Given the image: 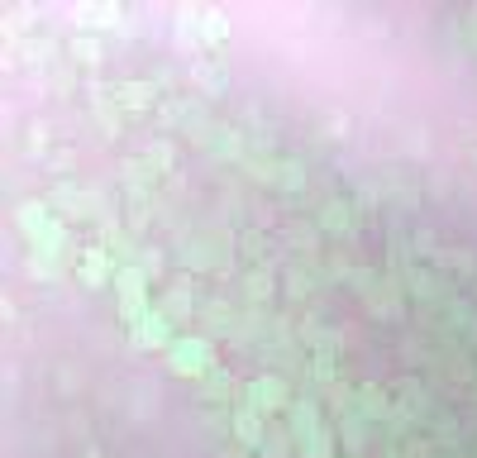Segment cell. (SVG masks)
Returning a JSON list of instances; mask_svg holds the SVG:
<instances>
[{"label":"cell","mask_w":477,"mask_h":458,"mask_svg":"<svg viewBox=\"0 0 477 458\" xmlns=\"http://www.w3.org/2000/svg\"><path fill=\"white\" fill-rule=\"evenodd\" d=\"M110 286L119 296V315H125L129 325H134V320H144L153 305H158V301H153V277L144 273L139 263H119V273H115Z\"/></svg>","instance_id":"6da1fadb"},{"label":"cell","mask_w":477,"mask_h":458,"mask_svg":"<svg viewBox=\"0 0 477 458\" xmlns=\"http://www.w3.org/2000/svg\"><path fill=\"white\" fill-rule=\"evenodd\" d=\"M167 368L177 378H206L215 368V344L210 334H177V344L167 349Z\"/></svg>","instance_id":"7a4b0ae2"},{"label":"cell","mask_w":477,"mask_h":458,"mask_svg":"<svg viewBox=\"0 0 477 458\" xmlns=\"http://www.w3.org/2000/svg\"><path fill=\"white\" fill-rule=\"evenodd\" d=\"M244 406H253L258 416H277V411H292V387L277 372H258V378L244 382Z\"/></svg>","instance_id":"3957f363"},{"label":"cell","mask_w":477,"mask_h":458,"mask_svg":"<svg viewBox=\"0 0 477 458\" xmlns=\"http://www.w3.org/2000/svg\"><path fill=\"white\" fill-rule=\"evenodd\" d=\"M115 273H119V263H115V253L106 244H91V248L77 253V277H81V286H91V292L115 282Z\"/></svg>","instance_id":"277c9868"},{"label":"cell","mask_w":477,"mask_h":458,"mask_svg":"<svg viewBox=\"0 0 477 458\" xmlns=\"http://www.w3.org/2000/svg\"><path fill=\"white\" fill-rule=\"evenodd\" d=\"M263 435H267V416H258L253 406L238 401L234 411H229V439H234L238 449L258 453V449H263Z\"/></svg>","instance_id":"5b68a950"},{"label":"cell","mask_w":477,"mask_h":458,"mask_svg":"<svg viewBox=\"0 0 477 458\" xmlns=\"http://www.w3.org/2000/svg\"><path fill=\"white\" fill-rule=\"evenodd\" d=\"M48 206L58 210V220H87V215H96L91 192H87V186H77V182H53Z\"/></svg>","instance_id":"8992f818"},{"label":"cell","mask_w":477,"mask_h":458,"mask_svg":"<svg viewBox=\"0 0 477 458\" xmlns=\"http://www.w3.org/2000/svg\"><path fill=\"white\" fill-rule=\"evenodd\" d=\"M129 339H134V344H139V349H173L177 344V334H173V320H167L163 311H158V305H153V311L144 315V320H134V325H129Z\"/></svg>","instance_id":"52a82bcc"},{"label":"cell","mask_w":477,"mask_h":458,"mask_svg":"<svg viewBox=\"0 0 477 458\" xmlns=\"http://www.w3.org/2000/svg\"><path fill=\"white\" fill-rule=\"evenodd\" d=\"M158 311L167 315V320H186V315H196V296H192V282L186 277H173L158 292Z\"/></svg>","instance_id":"ba28073f"},{"label":"cell","mask_w":477,"mask_h":458,"mask_svg":"<svg viewBox=\"0 0 477 458\" xmlns=\"http://www.w3.org/2000/svg\"><path fill=\"white\" fill-rule=\"evenodd\" d=\"M286 420H292L286 430H292V439H296V444H301L305 435L325 430V425H320V406H315L311 397H296V401H292V411H286Z\"/></svg>","instance_id":"9c48e42d"},{"label":"cell","mask_w":477,"mask_h":458,"mask_svg":"<svg viewBox=\"0 0 477 458\" xmlns=\"http://www.w3.org/2000/svg\"><path fill=\"white\" fill-rule=\"evenodd\" d=\"M196 43H206L210 53H215V48H225L229 43V14L215 10V5H201V39Z\"/></svg>","instance_id":"30bf717a"},{"label":"cell","mask_w":477,"mask_h":458,"mask_svg":"<svg viewBox=\"0 0 477 458\" xmlns=\"http://www.w3.org/2000/svg\"><path fill=\"white\" fill-rule=\"evenodd\" d=\"M353 401H358V416H363V420H372V425H378V420H391V397L382 392V387L363 382V387L353 392Z\"/></svg>","instance_id":"8fae6325"},{"label":"cell","mask_w":477,"mask_h":458,"mask_svg":"<svg viewBox=\"0 0 477 458\" xmlns=\"http://www.w3.org/2000/svg\"><path fill=\"white\" fill-rule=\"evenodd\" d=\"M14 220H20V229L29 234V244H33L48 229V220H53V206H48V201H24V206H14Z\"/></svg>","instance_id":"7c38bea8"},{"label":"cell","mask_w":477,"mask_h":458,"mask_svg":"<svg viewBox=\"0 0 477 458\" xmlns=\"http://www.w3.org/2000/svg\"><path fill=\"white\" fill-rule=\"evenodd\" d=\"M315 225L325 229V234H349L353 229V206L349 201H325V206H320V215H315Z\"/></svg>","instance_id":"4fadbf2b"},{"label":"cell","mask_w":477,"mask_h":458,"mask_svg":"<svg viewBox=\"0 0 477 458\" xmlns=\"http://www.w3.org/2000/svg\"><path fill=\"white\" fill-rule=\"evenodd\" d=\"M115 96H119V106H125V110H153V100H158V87L134 77V81H119Z\"/></svg>","instance_id":"5bb4252c"},{"label":"cell","mask_w":477,"mask_h":458,"mask_svg":"<svg viewBox=\"0 0 477 458\" xmlns=\"http://www.w3.org/2000/svg\"><path fill=\"white\" fill-rule=\"evenodd\" d=\"M225 62H215V58H196L192 62V81H196V87L201 91H206V96H215V91H225Z\"/></svg>","instance_id":"9a60e30c"},{"label":"cell","mask_w":477,"mask_h":458,"mask_svg":"<svg viewBox=\"0 0 477 458\" xmlns=\"http://www.w3.org/2000/svg\"><path fill=\"white\" fill-rule=\"evenodd\" d=\"M196 315H206L210 334H215V330H220V334H229V330H234V305H229L225 296H210V301H201V305H196Z\"/></svg>","instance_id":"2e32d148"},{"label":"cell","mask_w":477,"mask_h":458,"mask_svg":"<svg viewBox=\"0 0 477 458\" xmlns=\"http://www.w3.org/2000/svg\"><path fill=\"white\" fill-rule=\"evenodd\" d=\"M368 301H372V311H378L382 320H401V311H406V301H401V286H397V282H382Z\"/></svg>","instance_id":"e0dca14e"},{"label":"cell","mask_w":477,"mask_h":458,"mask_svg":"<svg viewBox=\"0 0 477 458\" xmlns=\"http://www.w3.org/2000/svg\"><path fill=\"white\" fill-rule=\"evenodd\" d=\"M173 158H177L173 139H153V144L144 148V167H148L153 177H167V173H173Z\"/></svg>","instance_id":"ac0fdd59"},{"label":"cell","mask_w":477,"mask_h":458,"mask_svg":"<svg viewBox=\"0 0 477 458\" xmlns=\"http://www.w3.org/2000/svg\"><path fill=\"white\" fill-rule=\"evenodd\" d=\"M305 344H311L315 359H339V330H325V325H305Z\"/></svg>","instance_id":"d6986e66"},{"label":"cell","mask_w":477,"mask_h":458,"mask_svg":"<svg viewBox=\"0 0 477 458\" xmlns=\"http://www.w3.org/2000/svg\"><path fill=\"white\" fill-rule=\"evenodd\" d=\"M196 397L206 401V406H210V401H220V406H225V401L234 397V387H229V372H225V368H210L206 378H201V392H196Z\"/></svg>","instance_id":"ffe728a7"},{"label":"cell","mask_w":477,"mask_h":458,"mask_svg":"<svg viewBox=\"0 0 477 458\" xmlns=\"http://www.w3.org/2000/svg\"><path fill=\"white\" fill-rule=\"evenodd\" d=\"M272 186H277V192H301V186H305V167L296 158H277V167H272Z\"/></svg>","instance_id":"44dd1931"},{"label":"cell","mask_w":477,"mask_h":458,"mask_svg":"<svg viewBox=\"0 0 477 458\" xmlns=\"http://www.w3.org/2000/svg\"><path fill=\"white\" fill-rule=\"evenodd\" d=\"M67 53H72L77 62H87V67H100V62H106V48H100L96 33H77V39L67 43Z\"/></svg>","instance_id":"7402d4cb"},{"label":"cell","mask_w":477,"mask_h":458,"mask_svg":"<svg viewBox=\"0 0 477 458\" xmlns=\"http://www.w3.org/2000/svg\"><path fill=\"white\" fill-rule=\"evenodd\" d=\"M296 458H339L334 453V430H315L296 444Z\"/></svg>","instance_id":"603a6c76"},{"label":"cell","mask_w":477,"mask_h":458,"mask_svg":"<svg viewBox=\"0 0 477 458\" xmlns=\"http://www.w3.org/2000/svg\"><path fill=\"white\" fill-rule=\"evenodd\" d=\"M77 24L81 29H110V24H119V5H81Z\"/></svg>","instance_id":"cb8c5ba5"},{"label":"cell","mask_w":477,"mask_h":458,"mask_svg":"<svg viewBox=\"0 0 477 458\" xmlns=\"http://www.w3.org/2000/svg\"><path fill=\"white\" fill-rule=\"evenodd\" d=\"M244 296H248V301H258V305H267V301H272V277L263 273V267L244 273Z\"/></svg>","instance_id":"d4e9b609"},{"label":"cell","mask_w":477,"mask_h":458,"mask_svg":"<svg viewBox=\"0 0 477 458\" xmlns=\"http://www.w3.org/2000/svg\"><path fill=\"white\" fill-rule=\"evenodd\" d=\"M296 449V439H292V430H267L263 435V458H286V453H292Z\"/></svg>","instance_id":"484cf974"},{"label":"cell","mask_w":477,"mask_h":458,"mask_svg":"<svg viewBox=\"0 0 477 458\" xmlns=\"http://www.w3.org/2000/svg\"><path fill=\"white\" fill-rule=\"evenodd\" d=\"M387 186L397 192V201H401V206H416V201H420V186H416L411 177H406V173H397V167L387 173Z\"/></svg>","instance_id":"4316f807"},{"label":"cell","mask_w":477,"mask_h":458,"mask_svg":"<svg viewBox=\"0 0 477 458\" xmlns=\"http://www.w3.org/2000/svg\"><path fill=\"white\" fill-rule=\"evenodd\" d=\"M148 177H153L148 167L125 163V186H129V196H134V201H144V196H148Z\"/></svg>","instance_id":"83f0119b"},{"label":"cell","mask_w":477,"mask_h":458,"mask_svg":"<svg viewBox=\"0 0 477 458\" xmlns=\"http://www.w3.org/2000/svg\"><path fill=\"white\" fill-rule=\"evenodd\" d=\"M311 263H296L292 267V273H286V292H292V296H305V292H311Z\"/></svg>","instance_id":"f1b7e54d"},{"label":"cell","mask_w":477,"mask_h":458,"mask_svg":"<svg viewBox=\"0 0 477 458\" xmlns=\"http://www.w3.org/2000/svg\"><path fill=\"white\" fill-rule=\"evenodd\" d=\"M363 425H368V420L358 416V411H353V416H344V425H339V435H344V444H349V449H358V444L368 439V435H363Z\"/></svg>","instance_id":"f546056e"},{"label":"cell","mask_w":477,"mask_h":458,"mask_svg":"<svg viewBox=\"0 0 477 458\" xmlns=\"http://www.w3.org/2000/svg\"><path fill=\"white\" fill-rule=\"evenodd\" d=\"M148 81H153V87H158V91H167V87H177V72H173V67H167V62H158V67H153V72H148Z\"/></svg>","instance_id":"4dcf8cb0"},{"label":"cell","mask_w":477,"mask_h":458,"mask_svg":"<svg viewBox=\"0 0 477 458\" xmlns=\"http://www.w3.org/2000/svg\"><path fill=\"white\" fill-rule=\"evenodd\" d=\"M139 267H144L148 277H158V273H163V253H158V248H144V253H139Z\"/></svg>","instance_id":"1f68e13d"},{"label":"cell","mask_w":477,"mask_h":458,"mask_svg":"<svg viewBox=\"0 0 477 458\" xmlns=\"http://www.w3.org/2000/svg\"><path fill=\"white\" fill-rule=\"evenodd\" d=\"M292 244H301V248L315 253V229H311V225H296V229H292Z\"/></svg>","instance_id":"d6a6232c"},{"label":"cell","mask_w":477,"mask_h":458,"mask_svg":"<svg viewBox=\"0 0 477 458\" xmlns=\"http://www.w3.org/2000/svg\"><path fill=\"white\" fill-rule=\"evenodd\" d=\"M238 244H244V253H248V258H263V239H253V234H244Z\"/></svg>","instance_id":"836d02e7"},{"label":"cell","mask_w":477,"mask_h":458,"mask_svg":"<svg viewBox=\"0 0 477 458\" xmlns=\"http://www.w3.org/2000/svg\"><path fill=\"white\" fill-rule=\"evenodd\" d=\"M220 458H248V449H238V444H229L225 453H220Z\"/></svg>","instance_id":"e575fe53"},{"label":"cell","mask_w":477,"mask_h":458,"mask_svg":"<svg viewBox=\"0 0 477 458\" xmlns=\"http://www.w3.org/2000/svg\"><path fill=\"white\" fill-rule=\"evenodd\" d=\"M382 458H397V453H382Z\"/></svg>","instance_id":"d590c367"},{"label":"cell","mask_w":477,"mask_h":458,"mask_svg":"<svg viewBox=\"0 0 477 458\" xmlns=\"http://www.w3.org/2000/svg\"><path fill=\"white\" fill-rule=\"evenodd\" d=\"M472 163H477V148H472Z\"/></svg>","instance_id":"8d00e7d4"},{"label":"cell","mask_w":477,"mask_h":458,"mask_svg":"<svg viewBox=\"0 0 477 458\" xmlns=\"http://www.w3.org/2000/svg\"><path fill=\"white\" fill-rule=\"evenodd\" d=\"M339 458H353V453H339Z\"/></svg>","instance_id":"74e56055"}]
</instances>
